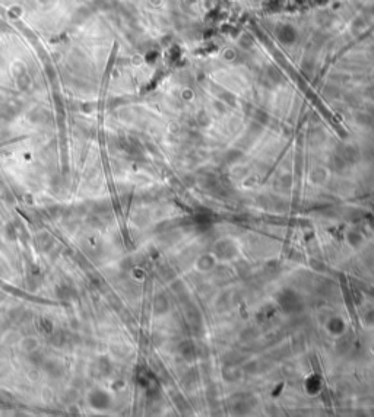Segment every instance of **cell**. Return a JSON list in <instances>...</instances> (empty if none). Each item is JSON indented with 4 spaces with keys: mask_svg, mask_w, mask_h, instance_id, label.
Returning <instances> with one entry per match:
<instances>
[{
    "mask_svg": "<svg viewBox=\"0 0 374 417\" xmlns=\"http://www.w3.org/2000/svg\"><path fill=\"white\" fill-rule=\"evenodd\" d=\"M89 402L94 408L97 410H102V408H107L108 407V402H110V397L102 392V391H94L89 397Z\"/></svg>",
    "mask_w": 374,
    "mask_h": 417,
    "instance_id": "1",
    "label": "cell"
}]
</instances>
